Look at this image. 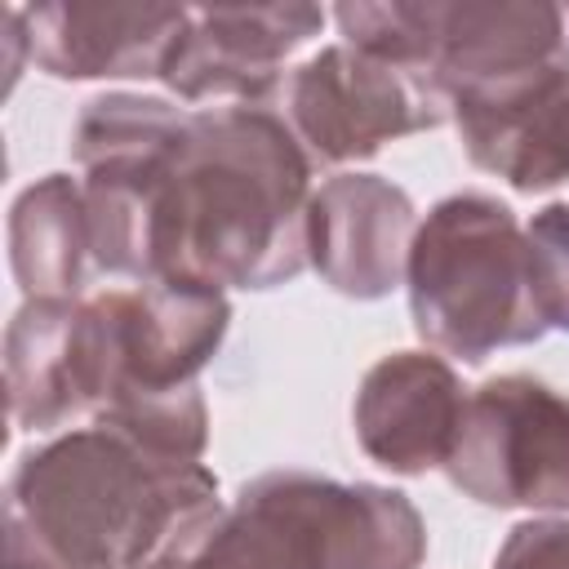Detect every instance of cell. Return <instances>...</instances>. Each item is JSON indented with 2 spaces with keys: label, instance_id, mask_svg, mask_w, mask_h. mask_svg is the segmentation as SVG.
Masks as SVG:
<instances>
[{
  "label": "cell",
  "instance_id": "cell-1",
  "mask_svg": "<svg viewBox=\"0 0 569 569\" xmlns=\"http://www.w3.org/2000/svg\"><path fill=\"white\" fill-rule=\"evenodd\" d=\"M71 160L107 276L227 293L311 267V156L267 107L102 93L76 116Z\"/></svg>",
  "mask_w": 569,
  "mask_h": 569
},
{
  "label": "cell",
  "instance_id": "cell-2",
  "mask_svg": "<svg viewBox=\"0 0 569 569\" xmlns=\"http://www.w3.org/2000/svg\"><path fill=\"white\" fill-rule=\"evenodd\" d=\"M218 507L204 462H169L102 422L76 427L9 471L0 569H142Z\"/></svg>",
  "mask_w": 569,
  "mask_h": 569
},
{
  "label": "cell",
  "instance_id": "cell-3",
  "mask_svg": "<svg viewBox=\"0 0 569 569\" xmlns=\"http://www.w3.org/2000/svg\"><path fill=\"white\" fill-rule=\"evenodd\" d=\"M405 284L418 338L467 365L547 333L525 227L498 196L453 191L436 200L418 222Z\"/></svg>",
  "mask_w": 569,
  "mask_h": 569
},
{
  "label": "cell",
  "instance_id": "cell-4",
  "mask_svg": "<svg viewBox=\"0 0 569 569\" xmlns=\"http://www.w3.org/2000/svg\"><path fill=\"white\" fill-rule=\"evenodd\" d=\"M213 538L231 569H418L427 560L422 511L400 489L302 467L240 485Z\"/></svg>",
  "mask_w": 569,
  "mask_h": 569
},
{
  "label": "cell",
  "instance_id": "cell-5",
  "mask_svg": "<svg viewBox=\"0 0 569 569\" xmlns=\"http://www.w3.org/2000/svg\"><path fill=\"white\" fill-rule=\"evenodd\" d=\"M98 351V418L147 400L196 391L200 369L218 356L231 302L218 289L147 280L89 298Z\"/></svg>",
  "mask_w": 569,
  "mask_h": 569
},
{
  "label": "cell",
  "instance_id": "cell-6",
  "mask_svg": "<svg viewBox=\"0 0 569 569\" xmlns=\"http://www.w3.org/2000/svg\"><path fill=\"white\" fill-rule=\"evenodd\" d=\"M445 476L480 507L569 516V396L529 373L480 382Z\"/></svg>",
  "mask_w": 569,
  "mask_h": 569
},
{
  "label": "cell",
  "instance_id": "cell-7",
  "mask_svg": "<svg viewBox=\"0 0 569 569\" xmlns=\"http://www.w3.org/2000/svg\"><path fill=\"white\" fill-rule=\"evenodd\" d=\"M284 116L311 160L351 164L378 156L405 133L445 124L449 102L382 58H369L351 44H325L289 76Z\"/></svg>",
  "mask_w": 569,
  "mask_h": 569
},
{
  "label": "cell",
  "instance_id": "cell-8",
  "mask_svg": "<svg viewBox=\"0 0 569 569\" xmlns=\"http://www.w3.org/2000/svg\"><path fill=\"white\" fill-rule=\"evenodd\" d=\"M449 120L476 169L533 196L569 182V44L449 93Z\"/></svg>",
  "mask_w": 569,
  "mask_h": 569
},
{
  "label": "cell",
  "instance_id": "cell-9",
  "mask_svg": "<svg viewBox=\"0 0 569 569\" xmlns=\"http://www.w3.org/2000/svg\"><path fill=\"white\" fill-rule=\"evenodd\" d=\"M325 27L316 4H200L164 62V89L187 102L253 107L280 89L284 62Z\"/></svg>",
  "mask_w": 569,
  "mask_h": 569
},
{
  "label": "cell",
  "instance_id": "cell-10",
  "mask_svg": "<svg viewBox=\"0 0 569 569\" xmlns=\"http://www.w3.org/2000/svg\"><path fill=\"white\" fill-rule=\"evenodd\" d=\"M418 209L405 187L378 173H333L311 191L307 253L320 280L356 302H378L405 284Z\"/></svg>",
  "mask_w": 569,
  "mask_h": 569
},
{
  "label": "cell",
  "instance_id": "cell-11",
  "mask_svg": "<svg viewBox=\"0 0 569 569\" xmlns=\"http://www.w3.org/2000/svg\"><path fill=\"white\" fill-rule=\"evenodd\" d=\"M467 409L453 365L431 351H391L360 378L351 422L369 462L396 476H427L449 462Z\"/></svg>",
  "mask_w": 569,
  "mask_h": 569
},
{
  "label": "cell",
  "instance_id": "cell-12",
  "mask_svg": "<svg viewBox=\"0 0 569 569\" xmlns=\"http://www.w3.org/2000/svg\"><path fill=\"white\" fill-rule=\"evenodd\" d=\"M31 62L58 80H160L187 4L49 0L27 9Z\"/></svg>",
  "mask_w": 569,
  "mask_h": 569
},
{
  "label": "cell",
  "instance_id": "cell-13",
  "mask_svg": "<svg viewBox=\"0 0 569 569\" xmlns=\"http://www.w3.org/2000/svg\"><path fill=\"white\" fill-rule=\"evenodd\" d=\"M9 418L22 431H58L98 413V351L89 298H27L4 333Z\"/></svg>",
  "mask_w": 569,
  "mask_h": 569
},
{
  "label": "cell",
  "instance_id": "cell-14",
  "mask_svg": "<svg viewBox=\"0 0 569 569\" xmlns=\"http://www.w3.org/2000/svg\"><path fill=\"white\" fill-rule=\"evenodd\" d=\"M9 262L27 298H80L93 262L84 187L71 173H44L9 209Z\"/></svg>",
  "mask_w": 569,
  "mask_h": 569
},
{
  "label": "cell",
  "instance_id": "cell-15",
  "mask_svg": "<svg viewBox=\"0 0 569 569\" xmlns=\"http://www.w3.org/2000/svg\"><path fill=\"white\" fill-rule=\"evenodd\" d=\"M529 262H533V293L547 329L569 333V204H547L525 227Z\"/></svg>",
  "mask_w": 569,
  "mask_h": 569
},
{
  "label": "cell",
  "instance_id": "cell-16",
  "mask_svg": "<svg viewBox=\"0 0 569 569\" xmlns=\"http://www.w3.org/2000/svg\"><path fill=\"white\" fill-rule=\"evenodd\" d=\"M493 569H569V516H533L507 533Z\"/></svg>",
  "mask_w": 569,
  "mask_h": 569
},
{
  "label": "cell",
  "instance_id": "cell-17",
  "mask_svg": "<svg viewBox=\"0 0 569 569\" xmlns=\"http://www.w3.org/2000/svg\"><path fill=\"white\" fill-rule=\"evenodd\" d=\"M218 516H222V507L209 511V516H200L196 525H187V529H182L156 560H147L142 569H231V565L222 560L218 542H213V525H218Z\"/></svg>",
  "mask_w": 569,
  "mask_h": 569
},
{
  "label": "cell",
  "instance_id": "cell-18",
  "mask_svg": "<svg viewBox=\"0 0 569 569\" xmlns=\"http://www.w3.org/2000/svg\"><path fill=\"white\" fill-rule=\"evenodd\" d=\"M4 53H9V62H4V71H9V80H4V89H13L18 84V76H22V62L31 58V31H27V9H4Z\"/></svg>",
  "mask_w": 569,
  "mask_h": 569
}]
</instances>
